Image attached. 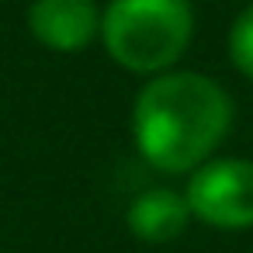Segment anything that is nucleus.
Masks as SVG:
<instances>
[{
  "mask_svg": "<svg viewBox=\"0 0 253 253\" xmlns=\"http://www.w3.org/2000/svg\"><path fill=\"white\" fill-rule=\"evenodd\" d=\"M28 32L52 52H84L101 35V11L94 0H35Z\"/></svg>",
  "mask_w": 253,
  "mask_h": 253,
  "instance_id": "nucleus-4",
  "label": "nucleus"
},
{
  "mask_svg": "<svg viewBox=\"0 0 253 253\" xmlns=\"http://www.w3.org/2000/svg\"><path fill=\"white\" fill-rule=\"evenodd\" d=\"M232 122L229 94L201 73L167 70L142 84L132 104L139 156L163 173H194L211 160Z\"/></svg>",
  "mask_w": 253,
  "mask_h": 253,
  "instance_id": "nucleus-1",
  "label": "nucleus"
},
{
  "mask_svg": "<svg viewBox=\"0 0 253 253\" xmlns=\"http://www.w3.org/2000/svg\"><path fill=\"white\" fill-rule=\"evenodd\" d=\"M125 225L139 243H149V246L173 243L191 225L187 198L173 187H149V191H142L128 201Z\"/></svg>",
  "mask_w": 253,
  "mask_h": 253,
  "instance_id": "nucleus-5",
  "label": "nucleus"
},
{
  "mask_svg": "<svg viewBox=\"0 0 253 253\" xmlns=\"http://www.w3.org/2000/svg\"><path fill=\"white\" fill-rule=\"evenodd\" d=\"M229 63L253 80V4H246L229 28Z\"/></svg>",
  "mask_w": 253,
  "mask_h": 253,
  "instance_id": "nucleus-6",
  "label": "nucleus"
},
{
  "mask_svg": "<svg viewBox=\"0 0 253 253\" xmlns=\"http://www.w3.org/2000/svg\"><path fill=\"white\" fill-rule=\"evenodd\" d=\"M184 198L191 218L211 229L222 232L253 229V160L229 156V160L201 163L191 173Z\"/></svg>",
  "mask_w": 253,
  "mask_h": 253,
  "instance_id": "nucleus-3",
  "label": "nucleus"
},
{
  "mask_svg": "<svg viewBox=\"0 0 253 253\" xmlns=\"http://www.w3.org/2000/svg\"><path fill=\"white\" fill-rule=\"evenodd\" d=\"M194 11L187 0H111L101 11V42L128 70L160 77L191 45Z\"/></svg>",
  "mask_w": 253,
  "mask_h": 253,
  "instance_id": "nucleus-2",
  "label": "nucleus"
}]
</instances>
